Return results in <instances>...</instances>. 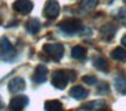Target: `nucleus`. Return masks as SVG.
<instances>
[{
	"label": "nucleus",
	"instance_id": "obj_14",
	"mask_svg": "<svg viewBox=\"0 0 126 111\" xmlns=\"http://www.w3.org/2000/svg\"><path fill=\"white\" fill-rule=\"evenodd\" d=\"M104 106H106V102L104 100H93V102H89L86 103V104H84L79 110H101V108H104Z\"/></svg>",
	"mask_w": 126,
	"mask_h": 111
},
{
	"label": "nucleus",
	"instance_id": "obj_6",
	"mask_svg": "<svg viewBox=\"0 0 126 111\" xmlns=\"http://www.w3.org/2000/svg\"><path fill=\"white\" fill-rule=\"evenodd\" d=\"M13 8L22 15H28L33 10V1H30V0H15L13 3Z\"/></svg>",
	"mask_w": 126,
	"mask_h": 111
},
{
	"label": "nucleus",
	"instance_id": "obj_25",
	"mask_svg": "<svg viewBox=\"0 0 126 111\" xmlns=\"http://www.w3.org/2000/svg\"><path fill=\"white\" fill-rule=\"evenodd\" d=\"M0 22H1V15H0Z\"/></svg>",
	"mask_w": 126,
	"mask_h": 111
},
{
	"label": "nucleus",
	"instance_id": "obj_4",
	"mask_svg": "<svg viewBox=\"0 0 126 111\" xmlns=\"http://www.w3.org/2000/svg\"><path fill=\"white\" fill-rule=\"evenodd\" d=\"M14 56H15V49L13 44L10 43L8 38L3 37L0 40V58L4 60H11Z\"/></svg>",
	"mask_w": 126,
	"mask_h": 111
},
{
	"label": "nucleus",
	"instance_id": "obj_12",
	"mask_svg": "<svg viewBox=\"0 0 126 111\" xmlns=\"http://www.w3.org/2000/svg\"><path fill=\"white\" fill-rule=\"evenodd\" d=\"M114 84H115V88H117L121 93H126V76L123 73H119L115 77Z\"/></svg>",
	"mask_w": 126,
	"mask_h": 111
},
{
	"label": "nucleus",
	"instance_id": "obj_9",
	"mask_svg": "<svg viewBox=\"0 0 126 111\" xmlns=\"http://www.w3.org/2000/svg\"><path fill=\"white\" fill-rule=\"evenodd\" d=\"M25 88H26V84H25V79H23L22 77H15V78H13L8 84L10 92H13V93L22 92Z\"/></svg>",
	"mask_w": 126,
	"mask_h": 111
},
{
	"label": "nucleus",
	"instance_id": "obj_11",
	"mask_svg": "<svg viewBox=\"0 0 126 111\" xmlns=\"http://www.w3.org/2000/svg\"><path fill=\"white\" fill-rule=\"evenodd\" d=\"M40 28H41V23L37 18H30L26 22V29L30 34H37L40 32Z\"/></svg>",
	"mask_w": 126,
	"mask_h": 111
},
{
	"label": "nucleus",
	"instance_id": "obj_15",
	"mask_svg": "<svg viewBox=\"0 0 126 111\" xmlns=\"http://www.w3.org/2000/svg\"><path fill=\"white\" fill-rule=\"evenodd\" d=\"M71 56L74 58V59H78V60L85 59L86 49L82 47V45H76V47H73V49H71Z\"/></svg>",
	"mask_w": 126,
	"mask_h": 111
},
{
	"label": "nucleus",
	"instance_id": "obj_22",
	"mask_svg": "<svg viewBox=\"0 0 126 111\" xmlns=\"http://www.w3.org/2000/svg\"><path fill=\"white\" fill-rule=\"evenodd\" d=\"M119 19H122V21H125V19H126V7L121 10V13H119Z\"/></svg>",
	"mask_w": 126,
	"mask_h": 111
},
{
	"label": "nucleus",
	"instance_id": "obj_3",
	"mask_svg": "<svg viewBox=\"0 0 126 111\" xmlns=\"http://www.w3.org/2000/svg\"><path fill=\"white\" fill-rule=\"evenodd\" d=\"M43 51L54 60H60L63 54H64V48L59 43H51V44H44Z\"/></svg>",
	"mask_w": 126,
	"mask_h": 111
},
{
	"label": "nucleus",
	"instance_id": "obj_16",
	"mask_svg": "<svg viewBox=\"0 0 126 111\" xmlns=\"http://www.w3.org/2000/svg\"><path fill=\"white\" fill-rule=\"evenodd\" d=\"M44 108L47 111H62L63 106L59 100H48V102H45Z\"/></svg>",
	"mask_w": 126,
	"mask_h": 111
},
{
	"label": "nucleus",
	"instance_id": "obj_13",
	"mask_svg": "<svg viewBox=\"0 0 126 111\" xmlns=\"http://www.w3.org/2000/svg\"><path fill=\"white\" fill-rule=\"evenodd\" d=\"M111 58L118 62H126V49L122 47H117L111 51Z\"/></svg>",
	"mask_w": 126,
	"mask_h": 111
},
{
	"label": "nucleus",
	"instance_id": "obj_17",
	"mask_svg": "<svg viewBox=\"0 0 126 111\" xmlns=\"http://www.w3.org/2000/svg\"><path fill=\"white\" fill-rule=\"evenodd\" d=\"M94 67L97 70H100V71H108V62L104 58H96L93 62Z\"/></svg>",
	"mask_w": 126,
	"mask_h": 111
},
{
	"label": "nucleus",
	"instance_id": "obj_10",
	"mask_svg": "<svg viewBox=\"0 0 126 111\" xmlns=\"http://www.w3.org/2000/svg\"><path fill=\"white\" fill-rule=\"evenodd\" d=\"M88 91H86L84 86H79V85H76L70 89V96L73 99H77V100H84L85 97H88Z\"/></svg>",
	"mask_w": 126,
	"mask_h": 111
},
{
	"label": "nucleus",
	"instance_id": "obj_7",
	"mask_svg": "<svg viewBox=\"0 0 126 111\" xmlns=\"http://www.w3.org/2000/svg\"><path fill=\"white\" fill-rule=\"evenodd\" d=\"M28 103H29L28 96L19 95V96H15V97L11 99L8 107H10V110H13V111H19V110H23L28 106Z\"/></svg>",
	"mask_w": 126,
	"mask_h": 111
},
{
	"label": "nucleus",
	"instance_id": "obj_2",
	"mask_svg": "<svg viewBox=\"0 0 126 111\" xmlns=\"http://www.w3.org/2000/svg\"><path fill=\"white\" fill-rule=\"evenodd\" d=\"M69 81H71L69 76V70H56L52 74V85L58 89H64Z\"/></svg>",
	"mask_w": 126,
	"mask_h": 111
},
{
	"label": "nucleus",
	"instance_id": "obj_21",
	"mask_svg": "<svg viewBox=\"0 0 126 111\" xmlns=\"http://www.w3.org/2000/svg\"><path fill=\"white\" fill-rule=\"evenodd\" d=\"M108 91H110V88H108V85H107L106 82L100 84V86H99V89H97V92H99V93H101V92H106V93H107Z\"/></svg>",
	"mask_w": 126,
	"mask_h": 111
},
{
	"label": "nucleus",
	"instance_id": "obj_5",
	"mask_svg": "<svg viewBox=\"0 0 126 111\" xmlns=\"http://www.w3.org/2000/svg\"><path fill=\"white\" fill-rule=\"evenodd\" d=\"M60 11V6L58 0H48L44 6V15L47 16L48 19H55L58 15H59Z\"/></svg>",
	"mask_w": 126,
	"mask_h": 111
},
{
	"label": "nucleus",
	"instance_id": "obj_8",
	"mask_svg": "<svg viewBox=\"0 0 126 111\" xmlns=\"http://www.w3.org/2000/svg\"><path fill=\"white\" fill-rule=\"evenodd\" d=\"M47 77H48L47 66H44V64H38V66L34 69V73H33L32 79H33V82H36V84H43V82H45Z\"/></svg>",
	"mask_w": 126,
	"mask_h": 111
},
{
	"label": "nucleus",
	"instance_id": "obj_20",
	"mask_svg": "<svg viewBox=\"0 0 126 111\" xmlns=\"http://www.w3.org/2000/svg\"><path fill=\"white\" fill-rule=\"evenodd\" d=\"M82 81L85 84H88V85H96L97 84V78L94 76H84L82 77Z\"/></svg>",
	"mask_w": 126,
	"mask_h": 111
},
{
	"label": "nucleus",
	"instance_id": "obj_1",
	"mask_svg": "<svg viewBox=\"0 0 126 111\" xmlns=\"http://www.w3.org/2000/svg\"><path fill=\"white\" fill-rule=\"evenodd\" d=\"M81 28H82V23L77 18H67L58 23V29L60 32L66 33V34H76V33L81 32Z\"/></svg>",
	"mask_w": 126,
	"mask_h": 111
},
{
	"label": "nucleus",
	"instance_id": "obj_18",
	"mask_svg": "<svg viewBox=\"0 0 126 111\" xmlns=\"http://www.w3.org/2000/svg\"><path fill=\"white\" fill-rule=\"evenodd\" d=\"M101 34L107 38V41H110V38H112V36L115 34V28H114L112 25H110V23L103 26V28H101Z\"/></svg>",
	"mask_w": 126,
	"mask_h": 111
},
{
	"label": "nucleus",
	"instance_id": "obj_19",
	"mask_svg": "<svg viewBox=\"0 0 126 111\" xmlns=\"http://www.w3.org/2000/svg\"><path fill=\"white\" fill-rule=\"evenodd\" d=\"M81 4L85 10H92L93 7L97 6V0H82Z\"/></svg>",
	"mask_w": 126,
	"mask_h": 111
},
{
	"label": "nucleus",
	"instance_id": "obj_24",
	"mask_svg": "<svg viewBox=\"0 0 126 111\" xmlns=\"http://www.w3.org/2000/svg\"><path fill=\"white\" fill-rule=\"evenodd\" d=\"M4 107V103H3V100H1V97H0V110Z\"/></svg>",
	"mask_w": 126,
	"mask_h": 111
},
{
	"label": "nucleus",
	"instance_id": "obj_23",
	"mask_svg": "<svg viewBox=\"0 0 126 111\" xmlns=\"http://www.w3.org/2000/svg\"><path fill=\"white\" fill-rule=\"evenodd\" d=\"M121 43H122V45H123V47L126 48V34H125V36H123V37H122V40H121Z\"/></svg>",
	"mask_w": 126,
	"mask_h": 111
}]
</instances>
